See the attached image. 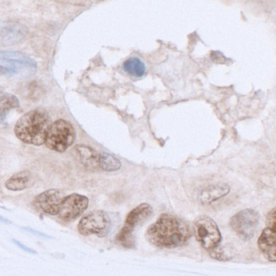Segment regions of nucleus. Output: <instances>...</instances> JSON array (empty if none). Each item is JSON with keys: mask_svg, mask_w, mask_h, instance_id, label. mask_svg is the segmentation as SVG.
<instances>
[{"mask_svg": "<svg viewBox=\"0 0 276 276\" xmlns=\"http://www.w3.org/2000/svg\"><path fill=\"white\" fill-rule=\"evenodd\" d=\"M76 137L75 130L67 120H56L50 124L45 139L47 148L56 152H65L74 142Z\"/></svg>", "mask_w": 276, "mask_h": 276, "instance_id": "20e7f679", "label": "nucleus"}, {"mask_svg": "<svg viewBox=\"0 0 276 276\" xmlns=\"http://www.w3.org/2000/svg\"><path fill=\"white\" fill-rule=\"evenodd\" d=\"M50 126V118L47 112L43 109H36L21 116L15 124L14 132L22 142L38 146L45 144Z\"/></svg>", "mask_w": 276, "mask_h": 276, "instance_id": "f03ea898", "label": "nucleus"}, {"mask_svg": "<svg viewBox=\"0 0 276 276\" xmlns=\"http://www.w3.org/2000/svg\"><path fill=\"white\" fill-rule=\"evenodd\" d=\"M123 67L126 73H128L131 76L137 77V78L142 77L145 74V70H146L145 63L137 57H132L124 61Z\"/></svg>", "mask_w": 276, "mask_h": 276, "instance_id": "f3484780", "label": "nucleus"}, {"mask_svg": "<svg viewBox=\"0 0 276 276\" xmlns=\"http://www.w3.org/2000/svg\"><path fill=\"white\" fill-rule=\"evenodd\" d=\"M29 29L16 22H0V43L4 46H13L25 40Z\"/></svg>", "mask_w": 276, "mask_h": 276, "instance_id": "9d476101", "label": "nucleus"}, {"mask_svg": "<svg viewBox=\"0 0 276 276\" xmlns=\"http://www.w3.org/2000/svg\"><path fill=\"white\" fill-rule=\"evenodd\" d=\"M112 225V220L106 211L95 210L82 217L78 222V231L84 237L95 235L103 238L109 235Z\"/></svg>", "mask_w": 276, "mask_h": 276, "instance_id": "423d86ee", "label": "nucleus"}, {"mask_svg": "<svg viewBox=\"0 0 276 276\" xmlns=\"http://www.w3.org/2000/svg\"><path fill=\"white\" fill-rule=\"evenodd\" d=\"M0 222L4 223V224H11V221L9 220L4 218L2 216H0Z\"/></svg>", "mask_w": 276, "mask_h": 276, "instance_id": "393cba45", "label": "nucleus"}, {"mask_svg": "<svg viewBox=\"0 0 276 276\" xmlns=\"http://www.w3.org/2000/svg\"><path fill=\"white\" fill-rule=\"evenodd\" d=\"M89 200L82 195H70L63 198L57 217L66 222L75 221L86 211Z\"/></svg>", "mask_w": 276, "mask_h": 276, "instance_id": "6e6552de", "label": "nucleus"}, {"mask_svg": "<svg viewBox=\"0 0 276 276\" xmlns=\"http://www.w3.org/2000/svg\"><path fill=\"white\" fill-rule=\"evenodd\" d=\"M74 151L78 160L87 169L93 171L99 167V154L95 150L87 145H78L75 146Z\"/></svg>", "mask_w": 276, "mask_h": 276, "instance_id": "2eb2a0df", "label": "nucleus"}, {"mask_svg": "<svg viewBox=\"0 0 276 276\" xmlns=\"http://www.w3.org/2000/svg\"><path fill=\"white\" fill-rule=\"evenodd\" d=\"M19 99L11 93L0 91V123L6 119L10 111L19 107Z\"/></svg>", "mask_w": 276, "mask_h": 276, "instance_id": "dca6fc26", "label": "nucleus"}, {"mask_svg": "<svg viewBox=\"0 0 276 276\" xmlns=\"http://www.w3.org/2000/svg\"><path fill=\"white\" fill-rule=\"evenodd\" d=\"M12 241H13L14 243H15V245L18 246V247L20 248L21 249H23L24 251L28 252V253H34V254L37 253H36V251H35L34 249L28 247V246H26L25 245H24V244L21 243V242H19V241L15 240V239H13Z\"/></svg>", "mask_w": 276, "mask_h": 276, "instance_id": "4be33fe9", "label": "nucleus"}, {"mask_svg": "<svg viewBox=\"0 0 276 276\" xmlns=\"http://www.w3.org/2000/svg\"><path fill=\"white\" fill-rule=\"evenodd\" d=\"M23 229H25V230L26 231H29V232H31V233H33V235H36V236L45 237V238H50V237L47 236V235H44V233H42V232H37V231L34 230V229H30V228H23Z\"/></svg>", "mask_w": 276, "mask_h": 276, "instance_id": "b1692460", "label": "nucleus"}, {"mask_svg": "<svg viewBox=\"0 0 276 276\" xmlns=\"http://www.w3.org/2000/svg\"><path fill=\"white\" fill-rule=\"evenodd\" d=\"M210 256L218 261H229L233 259L236 254V250L232 246H217L215 249L209 251Z\"/></svg>", "mask_w": 276, "mask_h": 276, "instance_id": "6ab92c4d", "label": "nucleus"}, {"mask_svg": "<svg viewBox=\"0 0 276 276\" xmlns=\"http://www.w3.org/2000/svg\"><path fill=\"white\" fill-rule=\"evenodd\" d=\"M99 168L105 172H112L118 171L121 166V162L110 154L101 153L99 154Z\"/></svg>", "mask_w": 276, "mask_h": 276, "instance_id": "a211bd4d", "label": "nucleus"}, {"mask_svg": "<svg viewBox=\"0 0 276 276\" xmlns=\"http://www.w3.org/2000/svg\"><path fill=\"white\" fill-rule=\"evenodd\" d=\"M193 235L204 249L211 251L221 245L222 241L219 227L214 220L208 216H201L195 221Z\"/></svg>", "mask_w": 276, "mask_h": 276, "instance_id": "39448f33", "label": "nucleus"}, {"mask_svg": "<svg viewBox=\"0 0 276 276\" xmlns=\"http://www.w3.org/2000/svg\"><path fill=\"white\" fill-rule=\"evenodd\" d=\"M193 235L186 221L172 214H163L148 226L145 238L160 249H176L185 246Z\"/></svg>", "mask_w": 276, "mask_h": 276, "instance_id": "f257e3e1", "label": "nucleus"}, {"mask_svg": "<svg viewBox=\"0 0 276 276\" xmlns=\"http://www.w3.org/2000/svg\"><path fill=\"white\" fill-rule=\"evenodd\" d=\"M266 224H267V228L276 232V207L269 211Z\"/></svg>", "mask_w": 276, "mask_h": 276, "instance_id": "aec40b11", "label": "nucleus"}, {"mask_svg": "<svg viewBox=\"0 0 276 276\" xmlns=\"http://www.w3.org/2000/svg\"><path fill=\"white\" fill-rule=\"evenodd\" d=\"M0 61L8 64L7 67L17 73L19 69L36 68V63L27 56L19 52H0Z\"/></svg>", "mask_w": 276, "mask_h": 276, "instance_id": "f8f14e48", "label": "nucleus"}, {"mask_svg": "<svg viewBox=\"0 0 276 276\" xmlns=\"http://www.w3.org/2000/svg\"><path fill=\"white\" fill-rule=\"evenodd\" d=\"M230 192V187L227 183H215L204 188L199 196L202 204H210L225 197Z\"/></svg>", "mask_w": 276, "mask_h": 276, "instance_id": "4468645a", "label": "nucleus"}, {"mask_svg": "<svg viewBox=\"0 0 276 276\" xmlns=\"http://www.w3.org/2000/svg\"><path fill=\"white\" fill-rule=\"evenodd\" d=\"M62 200V195L59 190L51 189L36 196L33 200V205L36 209L48 215L57 216Z\"/></svg>", "mask_w": 276, "mask_h": 276, "instance_id": "1a4fd4ad", "label": "nucleus"}, {"mask_svg": "<svg viewBox=\"0 0 276 276\" xmlns=\"http://www.w3.org/2000/svg\"><path fill=\"white\" fill-rule=\"evenodd\" d=\"M8 74H15V71L6 66L0 65V76Z\"/></svg>", "mask_w": 276, "mask_h": 276, "instance_id": "5701e85b", "label": "nucleus"}, {"mask_svg": "<svg viewBox=\"0 0 276 276\" xmlns=\"http://www.w3.org/2000/svg\"><path fill=\"white\" fill-rule=\"evenodd\" d=\"M211 59L217 63H225L226 61V58L219 52H214L211 54Z\"/></svg>", "mask_w": 276, "mask_h": 276, "instance_id": "412c9836", "label": "nucleus"}, {"mask_svg": "<svg viewBox=\"0 0 276 276\" xmlns=\"http://www.w3.org/2000/svg\"><path fill=\"white\" fill-rule=\"evenodd\" d=\"M258 246L265 259L270 263H276V232L266 228L258 240Z\"/></svg>", "mask_w": 276, "mask_h": 276, "instance_id": "9b49d317", "label": "nucleus"}, {"mask_svg": "<svg viewBox=\"0 0 276 276\" xmlns=\"http://www.w3.org/2000/svg\"><path fill=\"white\" fill-rule=\"evenodd\" d=\"M152 214V207L145 203L132 210L126 217L124 225L116 235V242L125 249H134L136 246V229L148 220Z\"/></svg>", "mask_w": 276, "mask_h": 276, "instance_id": "7ed1b4c3", "label": "nucleus"}, {"mask_svg": "<svg viewBox=\"0 0 276 276\" xmlns=\"http://www.w3.org/2000/svg\"><path fill=\"white\" fill-rule=\"evenodd\" d=\"M36 181L35 175L29 171H22L15 173L8 179L5 187L12 192H19L25 190L33 186Z\"/></svg>", "mask_w": 276, "mask_h": 276, "instance_id": "ddd939ff", "label": "nucleus"}, {"mask_svg": "<svg viewBox=\"0 0 276 276\" xmlns=\"http://www.w3.org/2000/svg\"><path fill=\"white\" fill-rule=\"evenodd\" d=\"M259 223V214L256 210H242L230 219L231 229L242 240L249 241L254 237Z\"/></svg>", "mask_w": 276, "mask_h": 276, "instance_id": "0eeeda50", "label": "nucleus"}]
</instances>
